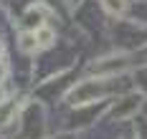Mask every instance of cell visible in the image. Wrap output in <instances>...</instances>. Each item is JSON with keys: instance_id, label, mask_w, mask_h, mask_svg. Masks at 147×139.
I'll list each match as a JSON object with an SVG mask.
<instances>
[{"instance_id": "6da1fadb", "label": "cell", "mask_w": 147, "mask_h": 139, "mask_svg": "<svg viewBox=\"0 0 147 139\" xmlns=\"http://www.w3.org/2000/svg\"><path fill=\"white\" fill-rule=\"evenodd\" d=\"M107 81L104 78H86V81H81L79 86H74L71 94H69V101H71L74 106H86L91 101H102L104 96H107Z\"/></svg>"}, {"instance_id": "7a4b0ae2", "label": "cell", "mask_w": 147, "mask_h": 139, "mask_svg": "<svg viewBox=\"0 0 147 139\" xmlns=\"http://www.w3.org/2000/svg\"><path fill=\"white\" fill-rule=\"evenodd\" d=\"M140 104H142V94H127V96H122L117 104L109 109V116H112V119H117V122L129 119V116L137 114Z\"/></svg>"}, {"instance_id": "3957f363", "label": "cell", "mask_w": 147, "mask_h": 139, "mask_svg": "<svg viewBox=\"0 0 147 139\" xmlns=\"http://www.w3.org/2000/svg\"><path fill=\"white\" fill-rule=\"evenodd\" d=\"M36 41H38V48H51L53 46V43H56V31H53V28H51V25H38V28H36Z\"/></svg>"}, {"instance_id": "277c9868", "label": "cell", "mask_w": 147, "mask_h": 139, "mask_svg": "<svg viewBox=\"0 0 147 139\" xmlns=\"http://www.w3.org/2000/svg\"><path fill=\"white\" fill-rule=\"evenodd\" d=\"M43 15H46L43 8L36 3V5H30L28 10H26V18H23V20H26V25H28V28H33V31H36L38 25H43Z\"/></svg>"}, {"instance_id": "5b68a950", "label": "cell", "mask_w": 147, "mask_h": 139, "mask_svg": "<svg viewBox=\"0 0 147 139\" xmlns=\"http://www.w3.org/2000/svg\"><path fill=\"white\" fill-rule=\"evenodd\" d=\"M18 48H20L23 53H36V51H38V41H36V33H33V31H26V33H20Z\"/></svg>"}, {"instance_id": "8992f818", "label": "cell", "mask_w": 147, "mask_h": 139, "mask_svg": "<svg viewBox=\"0 0 147 139\" xmlns=\"http://www.w3.org/2000/svg\"><path fill=\"white\" fill-rule=\"evenodd\" d=\"M102 8L109 13V15H124L127 0H102Z\"/></svg>"}, {"instance_id": "52a82bcc", "label": "cell", "mask_w": 147, "mask_h": 139, "mask_svg": "<svg viewBox=\"0 0 147 139\" xmlns=\"http://www.w3.org/2000/svg\"><path fill=\"white\" fill-rule=\"evenodd\" d=\"M5 76H8V66H5V63L0 61V84L5 81Z\"/></svg>"}, {"instance_id": "ba28073f", "label": "cell", "mask_w": 147, "mask_h": 139, "mask_svg": "<svg viewBox=\"0 0 147 139\" xmlns=\"http://www.w3.org/2000/svg\"><path fill=\"white\" fill-rule=\"evenodd\" d=\"M5 104V89H3V84H0V106Z\"/></svg>"}, {"instance_id": "9c48e42d", "label": "cell", "mask_w": 147, "mask_h": 139, "mask_svg": "<svg viewBox=\"0 0 147 139\" xmlns=\"http://www.w3.org/2000/svg\"><path fill=\"white\" fill-rule=\"evenodd\" d=\"M3 53H5V48H3V41H0V58H3Z\"/></svg>"}, {"instance_id": "30bf717a", "label": "cell", "mask_w": 147, "mask_h": 139, "mask_svg": "<svg viewBox=\"0 0 147 139\" xmlns=\"http://www.w3.org/2000/svg\"><path fill=\"white\" fill-rule=\"evenodd\" d=\"M71 3H79V0H71Z\"/></svg>"}]
</instances>
